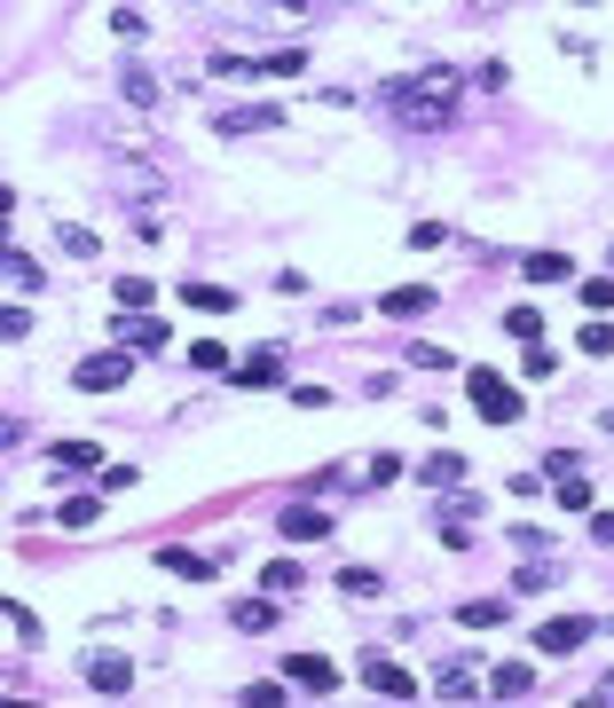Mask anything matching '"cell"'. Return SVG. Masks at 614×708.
Instances as JSON below:
<instances>
[{
    "mask_svg": "<svg viewBox=\"0 0 614 708\" xmlns=\"http://www.w3.org/2000/svg\"><path fill=\"white\" fill-rule=\"evenodd\" d=\"M457 95H465V79H457L450 63H425V71L379 87V111H386L394 127H410V134H442V127L457 119Z\"/></svg>",
    "mask_w": 614,
    "mask_h": 708,
    "instance_id": "1",
    "label": "cell"
},
{
    "mask_svg": "<svg viewBox=\"0 0 614 708\" xmlns=\"http://www.w3.org/2000/svg\"><path fill=\"white\" fill-rule=\"evenodd\" d=\"M465 394H473V409H481L489 425H512V417H520V386L496 378V371H465Z\"/></svg>",
    "mask_w": 614,
    "mask_h": 708,
    "instance_id": "2",
    "label": "cell"
},
{
    "mask_svg": "<svg viewBox=\"0 0 614 708\" xmlns=\"http://www.w3.org/2000/svg\"><path fill=\"white\" fill-rule=\"evenodd\" d=\"M269 127H284V103H221L213 111V134H269Z\"/></svg>",
    "mask_w": 614,
    "mask_h": 708,
    "instance_id": "3",
    "label": "cell"
},
{
    "mask_svg": "<svg viewBox=\"0 0 614 708\" xmlns=\"http://www.w3.org/2000/svg\"><path fill=\"white\" fill-rule=\"evenodd\" d=\"M127 378H134V363H127L119 346H111V354H87V363L71 371V386H79V394H119Z\"/></svg>",
    "mask_w": 614,
    "mask_h": 708,
    "instance_id": "4",
    "label": "cell"
},
{
    "mask_svg": "<svg viewBox=\"0 0 614 708\" xmlns=\"http://www.w3.org/2000/svg\"><path fill=\"white\" fill-rule=\"evenodd\" d=\"M111 346H142V354H158V346H173V323H158V315H119V323H111Z\"/></svg>",
    "mask_w": 614,
    "mask_h": 708,
    "instance_id": "5",
    "label": "cell"
},
{
    "mask_svg": "<svg viewBox=\"0 0 614 708\" xmlns=\"http://www.w3.org/2000/svg\"><path fill=\"white\" fill-rule=\"evenodd\" d=\"M284 677H292V692H315V700H323V692H339V669H331L323 654H292V661H284Z\"/></svg>",
    "mask_w": 614,
    "mask_h": 708,
    "instance_id": "6",
    "label": "cell"
},
{
    "mask_svg": "<svg viewBox=\"0 0 614 708\" xmlns=\"http://www.w3.org/2000/svg\"><path fill=\"white\" fill-rule=\"evenodd\" d=\"M363 685H371V692H386V700H417V677H410L402 661H386V654H371V661H363Z\"/></svg>",
    "mask_w": 614,
    "mask_h": 708,
    "instance_id": "7",
    "label": "cell"
},
{
    "mask_svg": "<svg viewBox=\"0 0 614 708\" xmlns=\"http://www.w3.org/2000/svg\"><path fill=\"white\" fill-rule=\"evenodd\" d=\"M583 638H591L583 614H552V623H536V654H575Z\"/></svg>",
    "mask_w": 614,
    "mask_h": 708,
    "instance_id": "8",
    "label": "cell"
},
{
    "mask_svg": "<svg viewBox=\"0 0 614 708\" xmlns=\"http://www.w3.org/2000/svg\"><path fill=\"white\" fill-rule=\"evenodd\" d=\"M79 669H87V685H95V692H111V700L134 685V661H127V654H87Z\"/></svg>",
    "mask_w": 614,
    "mask_h": 708,
    "instance_id": "9",
    "label": "cell"
},
{
    "mask_svg": "<svg viewBox=\"0 0 614 708\" xmlns=\"http://www.w3.org/2000/svg\"><path fill=\"white\" fill-rule=\"evenodd\" d=\"M229 378H236L244 394H252V386H284V346H260V354H244V363H236Z\"/></svg>",
    "mask_w": 614,
    "mask_h": 708,
    "instance_id": "10",
    "label": "cell"
},
{
    "mask_svg": "<svg viewBox=\"0 0 614 708\" xmlns=\"http://www.w3.org/2000/svg\"><path fill=\"white\" fill-rule=\"evenodd\" d=\"M111 457L95 449V441H48V473H103Z\"/></svg>",
    "mask_w": 614,
    "mask_h": 708,
    "instance_id": "11",
    "label": "cell"
},
{
    "mask_svg": "<svg viewBox=\"0 0 614 708\" xmlns=\"http://www.w3.org/2000/svg\"><path fill=\"white\" fill-rule=\"evenodd\" d=\"M433 300H442V292H425V284H394V292H379V315L417 323V315H433Z\"/></svg>",
    "mask_w": 614,
    "mask_h": 708,
    "instance_id": "12",
    "label": "cell"
},
{
    "mask_svg": "<svg viewBox=\"0 0 614 708\" xmlns=\"http://www.w3.org/2000/svg\"><path fill=\"white\" fill-rule=\"evenodd\" d=\"M276 614H284V606H276V590H260V598L229 606V623H236L244 638H269V630H276Z\"/></svg>",
    "mask_w": 614,
    "mask_h": 708,
    "instance_id": "13",
    "label": "cell"
},
{
    "mask_svg": "<svg viewBox=\"0 0 614 708\" xmlns=\"http://www.w3.org/2000/svg\"><path fill=\"white\" fill-rule=\"evenodd\" d=\"M0 276H9V292H48V269H40V260H32L24 244H9V252H0Z\"/></svg>",
    "mask_w": 614,
    "mask_h": 708,
    "instance_id": "14",
    "label": "cell"
},
{
    "mask_svg": "<svg viewBox=\"0 0 614 708\" xmlns=\"http://www.w3.org/2000/svg\"><path fill=\"white\" fill-rule=\"evenodd\" d=\"M433 692H442V700H481V692H489V677H481L473 661H450L442 677H433Z\"/></svg>",
    "mask_w": 614,
    "mask_h": 708,
    "instance_id": "15",
    "label": "cell"
},
{
    "mask_svg": "<svg viewBox=\"0 0 614 708\" xmlns=\"http://www.w3.org/2000/svg\"><path fill=\"white\" fill-rule=\"evenodd\" d=\"M276 527H284V544H315V536H331V519H323L315 504H284Z\"/></svg>",
    "mask_w": 614,
    "mask_h": 708,
    "instance_id": "16",
    "label": "cell"
},
{
    "mask_svg": "<svg viewBox=\"0 0 614 708\" xmlns=\"http://www.w3.org/2000/svg\"><path fill=\"white\" fill-rule=\"evenodd\" d=\"M489 692H496V700H529V692H536V669H529V661H496V669H489Z\"/></svg>",
    "mask_w": 614,
    "mask_h": 708,
    "instance_id": "17",
    "label": "cell"
},
{
    "mask_svg": "<svg viewBox=\"0 0 614 708\" xmlns=\"http://www.w3.org/2000/svg\"><path fill=\"white\" fill-rule=\"evenodd\" d=\"M260 590H276V598H292V590H308V567H300L292 552H276L269 567H260Z\"/></svg>",
    "mask_w": 614,
    "mask_h": 708,
    "instance_id": "18",
    "label": "cell"
},
{
    "mask_svg": "<svg viewBox=\"0 0 614 708\" xmlns=\"http://www.w3.org/2000/svg\"><path fill=\"white\" fill-rule=\"evenodd\" d=\"M520 276H529V284H567V276H575V260L552 244V252H529V260H520Z\"/></svg>",
    "mask_w": 614,
    "mask_h": 708,
    "instance_id": "19",
    "label": "cell"
},
{
    "mask_svg": "<svg viewBox=\"0 0 614 708\" xmlns=\"http://www.w3.org/2000/svg\"><path fill=\"white\" fill-rule=\"evenodd\" d=\"M119 95H127L134 111H158V95H165V87H158V71H142V63H127V71H119Z\"/></svg>",
    "mask_w": 614,
    "mask_h": 708,
    "instance_id": "20",
    "label": "cell"
},
{
    "mask_svg": "<svg viewBox=\"0 0 614 708\" xmlns=\"http://www.w3.org/2000/svg\"><path fill=\"white\" fill-rule=\"evenodd\" d=\"M417 481H425V488H465V457H457V449H433V457L417 465Z\"/></svg>",
    "mask_w": 614,
    "mask_h": 708,
    "instance_id": "21",
    "label": "cell"
},
{
    "mask_svg": "<svg viewBox=\"0 0 614 708\" xmlns=\"http://www.w3.org/2000/svg\"><path fill=\"white\" fill-rule=\"evenodd\" d=\"M158 567H165V575H182V583H213V559H205V552H173V544H158Z\"/></svg>",
    "mask_w": 614,
    "mask_h": 708,
    "instance_id": "22",
    "label": "cell"
},
{
    "mask_svg": "<svg viewBox=\"0 0 614 708\" xmlns=\"http://www.w3.org/2000/svg\"><path fill=\"white\" fill-rule=\"evenodd\" d=\"M111 300H119V315H150L158 284H150V276H119V284H111Z\"/></svg>",
    "mask_w": 614,
    "mask_h": 708,
    "instance_id": "23",
    "label": "cell"
},
{
    "mask_svg": "<svg viewBox=\"0 0 614 708\" xmlns=\"http://www.w3.org/2000/svg\"><path fill=\"white\" fill-rule=\"evenodd\" d=\"M504 614H512L504 598H465V606H457V623H465V630H504Z\"/></svg>",
    "mask_w": 614,
    "mask_h": 708,
    "instance_id": "24",
    "label": "cell"
},
{
    "mask_svg": "<svg viewBox=\"0 0 614 708\" xmlns=\"http://www.w3.org/2000/svg\"><path fill=\"white\" fill-rule=\"evenodd\" d=\"M95 519H103V488H95V496H63V504H56V527H95Z\"/></svg>",
    "mask_w": 614,
    "mask_h": 708,
    "instance_id": "25",
    "label": "cell"
},
{
    "mask_svg": "<svg viewBox=\"0 0 614 708\" xmlns=\"http://www.w3.org/2000/svg\"><path fill=\"white\" fill-rule=\"evenodd\" d=\"M182 300H190L198 315H229V307H236V292H229V284H182Z\"/></svg>",
    "mask_w": 614,
    "mask_h": 708,
    "instance_id": "26",
    "label": "cell"
},
{
    "mask_svg": "<svg viewBox=\"0 0 614 708\" xmlns=\"http://www.w3.org/2000/svg\"><path fill=\"white\" fill-rule=\"evenodd\" d=\"M504 331H512L520 346H536V338H544V307H536V300H520V307L504 315Z\"/></svg>",
    "mask_w": 614,
    "mask_h": 708,
    "instance_id": "27",
    "label": "cell"
},
{
    "mask_svg": "<svg viewBox=\"0 0 614 708\" xmlns=\"http://www.w3.org/2000/svg\"><path fill=\"white\" fill-rule=\"evenodd\" d=\"M552 583H560V567H552V559H529V567L512 575V590H520V598H544Z\"/></svg>",
    "mask_w": 614,
    "mask_h": 708,
    "instance_id": "28",
    "label": "cell"
},
{
    "mask_svg": "<svg viewBox=\"0 0 614 708\" xmlns=\"http://www.w3.org/2000/svg\"><path fill=\"white\" fill-rule=\"evenodd\" d=\"M402 363H410V371H457V354L433 346V338H417V346H402Z\"/></svg>",
    "mask_w": 614,
    "mask_h": 708,
    "instance_id": "29",
    "label": "cell"
},
{
    "mask_svg": "<svg viewBox=\"0 0 614 708\" xmlns=\"http://www.w3.org/2000/svg\"><path fill=\"white\" fill-rule=\"evenodd\" d=\"M205 71H213V79H252V71H260V55H236V48H213V55H205Z\"/></svg>",
    "mask_w": 614,
    "mask_h": 708,
    "instance_id": "30",
    "label": "cell"
},
{
    "mask_svg": "<svg viewBox=\"0 0 614 708\" xmlns=\"http://www.w3.org/2000/svg\"><path fill=\"white\" fill-rule=\"evenodd\" d=\"M339 590H346V598H379L386 575H379V567H339Z\"/></svg>",
    "mask_w": 614,
    "mask_h": 708,
    "instance_id": "31",
    "label": "cell"
},
{
    "mask_svg": "<svg viewBox=\"0 0 614 708\" xmlns=\"http://www.w3.org/2000/svg\"><path fill=\"white\" fill-rule=\"evenodd\" d=\"M260 71H269V79H300V71H308V48H269V55H260Z\"/></svg>",
    "mask_w": 614,
    "mask_h": 708,
    "instance_id": "32",
    "label": "cell"
},
{
    "mask_svg": "<svg viewBox=\"0 0 614 708\" xmlns=\"http://www.w3.org/2000/svg\"><path fill=\"white\" fill-rule=\"evenodd\" d=\"M56 236H63V252H71V260H95V252H103V236H95V229H79V221H63Z\"/></svg>",
    "mask_w": 614,
    "mask_h": 708,
    "instance_id": "33",
    "label": "cell"
},
{
    "mask_svg": "<svg viewBox=\"0 0 614 708\" xmlns=\"http://www.w3.org/2000/svg\"><path fill=\"white\" fill-rule=\"evenodd\" d=\"M504 544H512L520 559H544V552H552V536H544V527H529V519H520V527H512V536H504Z\"/></svg>",
    "mask_w": 614,
    "mask_h": 708,
    "instance_id": "34",
    "label": "cell"
},
{
    "mask_svg": "<svg viewBox=\"0 0 614 708\" xmlns=\"http://www.w3.org/2000/svg\"><path fill=\"white\" fill-rule=\"evenodd\" d=\"M552 363H560V354H552V346L536 338L529 354H520V378H529V386H544V378H552Z\"/></svg>",
    "mask_w": 614,
    "mask_h": 708,
    "instance_id": "35",
    "label": "cell"
},
{
    "mask_svg": "<svg viewBox=\"0 0 614 708\" xmlns=\"http://www.w3.org/2000/svg\"><path fill=\"white\" fill-rule=\"evenodd\" d=\"M575 346H583V354H614V323H606V315H591V323L575 331Z\"/></svg>",
    "mask_w": 614,
    "mask_h": 708,
    "instance_id": "36",
    "label": "cell"
},
{
    "mask_svg": "<svg viewBox=\"0 0 614 708\" xmlns=\"http://www.w3.org/2000/svg\"><path fill=\"white\" fill-rule=\"evenodd\" d=\"M182 354H190V363H198V371H236L221 338H198V346H182Z\"/></svg>",
    "mask_w": 614,
    "mask_h": 708,
    "instance_id": "37",
    "label": "cell"
},
{
    "mask_svg": "<svg viewBox=\"0 0 614 708\" xmlns=\"http://www.w3.org/2000/svg\"><path fill=\"white\" fill-rule=\"evenodd\" d=\"M292 692V677H260V685H244V708H276Z\"/></svg>",
    "mask_w": 614,
    "mask_h": 708,
    "instance_id": "38",
    "label": "cell"
},
{
    "mask_svg": "<svg viewBox=\"0 0 614 708\" xmlns=\"http://www.w3.org/2000/svg\"><path fill=\"white\" fill-rule=\"evenodd\" d=\"M386 481H402V457H394V449H379V457L363 465V488H386Z\"/></svg>",
    "mask_w": 614,
    "mask_h": 708,
    "instance_id": "39",
    "label": "cell"
},
{
    "mask_svg": "<svg viewBox=\"0 0 614 708\" xmlns=\"http://www.w3.org/2000/svg\"><path fill=\"white\" fill-rule=\"evenodd\" d=\"M481 512V488H442V519H473Z\"/></svg>",
    "mask_w": 614,
    "mask_h": 708,
    "instance_id": "40",
    "label": "cell"
},
{
    "mask_svg": "<svg viewBox=\"0 0 614 708\" xmlns=\"http://www.w3.org/2000/svg\"><path fill=\"white\" fill-rule=\"evenodd\" d=\"M575 292H583L591 315H614V276H591V284H575Z\"/></svg>",
    "mask_w": 614,
    "mask_h": 708,
    "instance_id": "41",
    "label": "cell"
},
{
    "mask_svg": "<svg viewBox=\"0 0 614 708\" xmlns=\"http://www.w3.org/2000/svg\"><path fill=\"white\" fill-rule=\"evenodd\" d=\"M552 488H560V504H567V512H591V481H583V473H567V481H552Z\"/></svg>",
    "mask_w": 614,
    "mask_h": 708,
    "instance_id": "42",
    "label": "cell"
},
{
    "mask_svg": "<svg viewBox=\"0 0 614 708\" xmlns=\"http://www.w3.org/2000/svg\"><path fill=\"white\" fill-rule=\"evenodd\" d=\"M410 236V252H433V244H450V229L442 221H417V229H402Z\"/></svg>",
    "mask_w": 614,
    "mask_h": 708,
    "instance_id": "43",
    "label": "cell"
},
{
    "mask_svg": "<svg viewBox=\"0 0 614 708\" xmlns=\"http://www.w3.org/2000/svg\"><path fill=\"white\" fill-rule=\"evenodd\" d=\"M0 338L24 346V338H32V307H9V315H0Z\"/></svg>",
    "mask_w": 614,
    "mask_h": 708,
    "instance_id": "44",
    "label": "cell"
},
{
    "mask_svg": "<svg viewBox=\"0 0 614 708\" xmlns=\"http://www.w3.org/2000/svg\"><path fill=\"white\" fill-rule=\"evenodd\" d=\"M134 481H142L134 465H103V473H95V488H103V496H119V488H134Z\"/></svg>",
    "mask_w": 614,
    "mask_h": 708,
    "instance_id": "45",
    "label": "cell"
},
{
    "mask_svg": "<svg viewBox=\"0 0 614 708\" xmlns=\"http://www.w3.org/2000/svg\"><path fill=\"white\" fill-rule=\"evenodd\" d=\"M442 552H473V519H442Z\"/></svg>",
    "mask_w": 614,
    "mask_h": 708,
    "instance_id": "46",
    "label": "cell"
},
{
    "mask_svg": "<svg viewBox=\"0 0 614 708\" xmlns=\"http://www.w3.org/2000/svg\"><path fill=\"white\" fill-rule=\"evenodd\" d=\"M9 630H17V638H24V646H32V638H40V623H32V606H17V598H9Z\"/></svg>",
    "mask_w": 614,
    "mask_h": 708,
    "instance_id": "47",
    "label": "cell"
},
{
    "mask_svg": "<svg viewBox=\"0 0 614 708\" xmlns=\"http://www.w3.org/2000/svg\"><path fill=\"white\" fill-rule=\"evenodd\" d=\"M504 79H512V71H504V63H496V55H489V63H481V71H473V87H481V95H496V87H504Z\"/></svg>",
    "mask_w": 614,
    "mask_h": 708,
    "instance_id": "48",
    "label": "cell"
},
{
    "mask_svg": "<svg viewBox=\"0 0 614 708\" xmlns=\"http://www.w3.org/2000/svg\"><path fill=\"white\" fill-rule=\"evenodd\" d=\"M111 32L119 40H142V9H111Z\"/></svg>",
    "mask_w": 614,
    "mask_h": 708,
    "instance_id": "49",
    "label": "cell"
},
{
    "mask_svg": "<svg viewBox=\"0 0 614 708\" xmlns=\"http://www.w3.org/2000/svg\"><path fill=\"white\" fill-rule=\"evenodd\" d=\"M591 544H598V552H614V512H591Z\"/></svg>",
    "mask_w": 614,
    "mask_h": 708,
    "instance_id": "50",
    "label": "cell"
},
{
    "mask_svg": "<svg viewBox=\"0 0 614 708\" xmlns=\"http://www.w3.org/2000/svg\"><path fill=\"white\" fill-rule=\"evenodd\" d=\"M591 700H606V708H614V669H606V677H598V692H591Z\"/></svg>",
    "mask_w": 614,
    "mask_h": 708,
    "instance_id": "51",
    "label": "cell"
}]
</instances>
